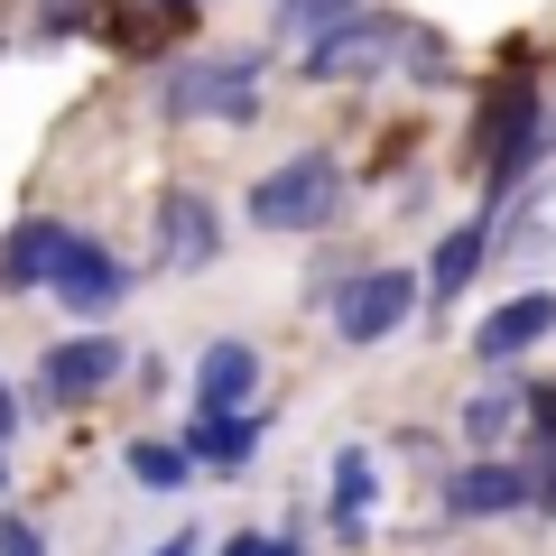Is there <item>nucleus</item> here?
I'll use <instances>...</instances> for the list:
<instances>
[{
  "label": "nucleus",
  "mask_w": 556,
  "mask_h": 556,
  "mask_svg": "<svg viewBox=\"0 0 556 556\" xmlns=\"http://www.w3.org/2000/svg\"><path fill=\"white\" fill-rule=\"evenodd\" d=\"M547 149H556L547 93H538L529 75L492 84V93H482V112H473V159H482V177H492V195H510V186L529 177V167L547 159Z\"/></svg>",
  "instance_id": "obj_1"
},
{
  "label": "nucleus",
  "mask_w": 556,
  "mask_h": 556,
  "mask_svg": "<svg viewBox=\"0 0 556 556\" xmlns=\"http://www.w3.org/2000/svg\"><path fill=\"white\" fill-rule=\"evenodd\" d=\"M343 204V167L325 149H298L288 167L251 186V232H325V214Z\"/></svg>",
  "instance_id": "obj_2"
},
{
  "label": "nucleus",
  "mask_w": 556,
  "mask_h": 556,
  "mask_svg": "<svg viewBox=\"0 0 556 556\" xmlns=\"http://www.w3.org/2000/svg\"><path fill=\"white\" fill-rule=\"evenodd\" d=\"M159 112L167 121H232V130H251L260 121V56H186L177 75H167Z\"/></svg>",
  "instance_id": "obj_3"
},
{
  "label": "nucleus",
  "mask_w": 556,
  "mask_h": 556,
  "mask_svg": "<svg viewBox=\"0 0 556 556\" xmlns=\"http://www.w3.org/2000/svg\"><path fill=\"white\" fill-rule=\"evenodd\" d=\"M408 56V20L399 10H343L334 28H316L306 38V84H353V75H380V65Z\"/></svg>",
  "instance_id": "obj_4"
},
{
  "label": "nucleus",
  "mask_w": 556,
  "mask_h": 556,
  "mask_svg": "<svg viewBox=\"0 0 556 556\" xmlns=\"http://www.w3.org/2000/svg\"><path fill=\"white\" fill-rule=\"evenodd\" d=\"M417 306H427V278L417 269H353L334 288V334L343 343H390Z\"/></svg>",
  "instance_id": "obj_5"
},
{
  "label": "nucleus",
  "mask_w": 556,
  "mask_h": 556,
  "mask_svg": "<svg viewBox=\"0 0 556 556\" xmlns=\"http://www.w3.org/2000/svg\"><path fill=\"white\" fill-rule=\"evenodd\" d=\"M121 371H130V353H121V343L93 325V334H65V343H47V353H38V399L84 408V399H102Z\"/></svg>",
  "instance_id": "obj_6"
},
{
  "label": "nucleus",
  "mask_w": 556,
  "mask_h": 556,
  "mask_svg": "<svg viewBox=\"0 0 556 556\" xmlns=\"http://www.w3.org/2000/svg\"><path fill=\"white\" fill-rule=\"evenodd\" d=\"M159 260L186 269V278L223 260V223H214V204H204L195 186H167V195H159Z\"/></svg>",
  "instance_id": "obj_7"
},
{
  "label": "nucleus",
  "mask_w": 556,
  "mask_h": 556,
  "mask_svg": "<svg viewBox=\"0 0 556 556\" xmlns=\"http://www.w3.org/2000/svg\"><path fill=\"white\" fill-rule=\"evenodd\" d=\"M75 241H84L75 223H56V214H28L20 232L0 241V278H10L20 298H28V288H56V269L75 260Z\"/></svg>",
  "instance_id": "obj_8"
},
{
  "label": "nucleus",
  "mask_w": 556,
  "mask_h": 556,
  "mask_svg": "<svg viewBox=\"0 0 556 556\" xmlns=\"http://www.w3.org/2000/svg\"><path fill=\"white\" fill-rule=\"evenodd\" d=\"M538 501V473H519V464H464L455 482H445V510L455 519H510Z\"/></svg>",
  "instance_id": "obj_9"
},
{
  "label": "nucleus",
  "mask_w": 556,
  "mask_h": 556,
  "mask_svg": "<svg viewBox=\"0 0 556 556\" xmlns=\"http://www.w3.org/2000/svg\"><path fill=\"white\" fill-rule=\"evenodd\" d=\"M186 455H195L204 473H251V455H260V408H195Z\"/></svg>",
  "instance_id": "obj_10"
},
{
  "label": "nucleus",
  "mask_w": 556,
  "mask_h": 556,
  "mask_svg": "<svg viewBox=\"0 0 556 556\" xmlns=\"http://www.w3.org/2000/svg\"><path fill=\"white\" fill-rule=\"evenodd\" d=\"M56 298H65V316H112V306L130 298V269H121L102 241H75V260L56 269Z\"/></svg>",
  "instance_id": "obj_11"
},
{
  "label": "nucleus",
  "mask_w": 556,
  "mask_h": 556,
  "mask_svg": "<svg viewBox=\"0 0 556 556\" xmlns=\"http://www.w3.org/2000/svg\"><path fill=\"white\" fill-rule=\"evenodd\" d=\"M251 390H260V343L223 334L195 353V408H251Z\"/></svg>",
  "instance_id": "obj_12"
},
{
  "label": "nucleus",
  "mask_w": 556,
  "mask_h": 556,
  "mask_svg": "<svg viewBox=\"0 0 556 556\" xmlns=\"http://www.w3.org/2000/svg\"><path fill=\"white\" fill-rule=\"evenodd\" d=\"M547 325H556V298H547V288H529V298H510L501 316L473 325V353L482 362H519L529 343H547Z\"/></svg>",
  "instance_id": "obj_13"
},
{
  "label": "nucleus",
  "mask_w": 556,
  "mask_h": 556,
  "mask_svg": "<svg viewBox=\"0 0 556 556\" xmlns=\"http://www.w3.org/2000/svg\"><path fill=\"white\" fill-rule=\"evenodd\" d=\"M492 260V214H473V223H455V232L437 241V260H427V306H455L464 288H473V269Z\"/></svg>",
  "instance_id": "obj_14"
},
{
  "label": "nucleus",
  "mask_w": 556,
  "mask_h": 556,
  "mask_svg": "<svg viewBox=\"0 0 556 556\" xmlns=\"http://www.w3.org/2000/svg\"><path fill=\"white\" fill-rule=\"evenodd\" d=\"M186 20H195V0H102L93 10V28L112 47H167Z\"/></svg>",
  "instance_id": "obj_15"
},
{
  "label": "nucleus",
  "mask_w": 556,
  "mask_h": 556,
  "mask_svg": "<svg viewBox=\"0 0 556 556\" xmlns=\"http://www.w3.org/2000/svg\"><path fill=\"white\" fill-rule=\"evenodd\" d=\"M371 492H380L371 445H343L334 455V547H371Z\"/></svg>",
  "instance_id": "obj_16"
},
{
  "label": "nucleus",
  "mask_w": 556,
  "mask_h": 556,
  "mask_svg": "<svg viewBox=\"0 0 556 556\" xmlns=\"http://www.w3.org/2000/svg\"><path fill=\"white\" fill-rule=\"evenodd\" d=\"M130 482H139V492H186V482H195L186 437H177V445H167V437H139V445H130Z\"/></svg>",
  "instance_id": "obj_17"
},
{
  "label": "nucleus",
  "mask_w": 556,
  "mask_h": 556,
  "mask_svg": "<svg viewBox=\"0 0 556 556\" xmlns=\"http://www.w3.org/2000/svg\"><path fill=\"white\" fill-rule=\"evenodd\" d=\"M519 417H529V399H519V390H473V399H464V437L492 445V437H510Z\"/></svg>",
  "instance_id": "obj_18"
},
{
  "label": "nucleus",
  "mask_w": 556,
  "mask_h": 556,
  "mask_svg": "<svg viewBox=\"0 0 556 556\" xmlns=\"http://www.w3.org/2000/svg\"><path fill=\"white\" fill-rule=\"evenodd\" d=\"M343 10H362V0H278V28H298V38H316V28H334Z\"/></svg>",
  "instance_id": "obj_19"
},
{
  "label": "nucleus",
  "mask_w": 556,
  "mask_h": 556,
  "mask_svg": "<svg viewBox=\"0 0 556 556\" xmlns=\"http://www.w3.org/2000/svg\"><path fill=\"white\" fill-rule=\"evenodd\" d=\"M0 556H47V529L38 519H0Z\"/></svg>",
  "instance_id": "obj_20"
},
{
  "label": "nucleus",
  "mask_w": 556,
  "mask_h": 556,
  "mask_svg": "<svg viewBox=\"0 0 556 556\" xmlns=\"http://www.w3.org/2000/svg\"><path fill=\"white\" fill-rule=\"evenodd\" d=\"M519 399H529V427H538V445H547L556 437V380H529Z\"/></svg>",
  "instance_id": "obj_21"
},
{
  "label": "nucleus",
  "mask_w": 556,
  "mask_h": 556,
  "mask_svg": "<svg viewBox=\"0 0 556 556\" xmlns=\"http://www.w3.org/2000/svg\"><path fill=\"white\" fill-rule=\"evenodd\" d=\"M223 556H298V538H232Z\"/></svg>",
  "instance_id": "obj_22"
},
{
  "label": "nucleus",
  "mask_w": 556,
  "mask_h": 556,
  "mask_svg": "<svg viewBox=\"0 0 556 556\" xmlns=\"http://www.w3.org/2000/svg\"><path fill=\"white\" fill-rule=\"evenodd\" d=\"M538 501H556V437L538 445Z\"/></svg>",
  "instance_id": "obj_23"
},
{
  "label": "nucleus",
  "mask_w": 556,
  "mask_h": 556,
  "mask_svg": "<svg viewBox=\"0 0 556 556\" xmlns=\"http://www.w3.org/2000/svg\"><path fill=\"white\" fill-rule=\"evenodd\" d=\"M149 556H204V547H195V529H177L167 547H149Z\"/></svg>",
  "instance_id": "obj_24"
},
{
  "label": "nucleus",
  "mask_w": 556,
  "mask_h": 556,
  "mask_svg": "<svg viewBox=\"0 0 556 556\" xmlns=\"http://www.w3.org/2000/svg\"><path fill=\"white\" fill-rule=\"evenodd\" d=\"M10 427H20V399H10V390H0V445H10Z\"/></svg>",
  "instance_id": "obj_25"
},
{
  "label": "nucleus",
  "mask_w": 556,
  "mask_h": 556,
  "mask_svg": "<svg viewBox=\"0 0 556 556\" xmlns=\"http://www.w3.org/2000/svg\"><path fill=\"white\" fill-rule=\"evenodd\" d=\"M0 492H10V455H0Z\"/></svg>",
  "instance_id": "obj_26"
}]
</instances>
